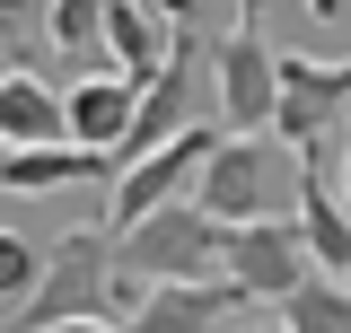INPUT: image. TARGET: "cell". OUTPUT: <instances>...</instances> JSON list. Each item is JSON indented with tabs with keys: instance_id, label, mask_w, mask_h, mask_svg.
I'll use <instances>...</instances> for the list:
<instances>
[{
	"instance_id": "cell-1",
	"label": "cell",
	"mask_w": 351,
	"mask_h": 333,
	"mask_svg": "<svg viewBox=\"0 0 351 333\" xmlns=\"http://www.w3.org/2000/svg\"><path fill=\"white\" fill-rule=\"evenodd\" d=\"M132 307H141V281L114 263V237L106 228H71L62 246H44V281L9 333H53V325H80V316H114L123 325Z\"/></svg>"
},
{
	"instance_id": "cell-20",
	"label": "cell",
	"mask_w": 351,
	"mask_h": 333,
	"mask_svg": "<svg viewBox=\"0 0 351 333\" xmlns=\"http://www.w3.org/2000/svg\"><path fill=\"white\" fill-rule=\"evenodd\" d=\"M307 18H325V27H334V18H351V0H307Z\"/></svg>"
},
{
	"instance_id": "cell-14",
	"label": "cell",
	"mask_w": 351,
	"mask_h": 333,
	"mask_svg": "<svg viewBox=\"0 0 351 333\" xmlns=\"http://www.w3.org/2000/svg\"><path fill=\"white\" fill-rule=\"evenodd\" d=\"M281 325H290V333H351V281L307 272L299 290L281 298Z\"/></svg>"
},
{
	"instance_id": "cell-12",
	"label": "cell",
	"mask_w": 351,
	"mask_h": 333,
	"mask_svg": "<svg viewBox=\"0 0 351 333\" xmlns=\"http://www.w3.org/2000/svg\"><path fill=\"white\" fill-rule=\"evenodd\" d=\"M97 175H114V158H97L80 140H44V149H9V175L0 193H80Z\"/></svg>"
},
{
	"instance_id": "cell-18",
	"label": "cell",
	"mask_w": 351,
	"mask_h": 333,
	"mask_svg": "<svg viewBox=\"0 0 351 333\" xmlns=\"http://www.w3.org/2000/svg\"><path fill=\"white\" fill-rule=\"evenodd\" d=\"M149 9H158L167 27H202V18H211V0H149Z\"/></svg>"
},
{
	"instance_id": "cell-2",
	"label": "cell",
	"mask_w": 351,
	"mask_h": 333,
	"mask_svg": "<svg viewBox=\"0 0 351 333\" xmlns=\"http://www.w3.org/2000/svg\"><path fill=\"white\" fill-rule=\"evenodd\" d=\"M219 246H228V228L202 202H167V210H149L141 228L114 237V263L141 290H158V281H219Z\"/></svg>"
},
{
	"instance_id": "cell-6",
	"label": "cell",
	"mask_w": 351,
	"mask_h": 333,
	"mask_svg": "<svg viewBox=\"0 0 351 333\" xmlns=\"http://www.w3.org/2000/svg\"><path fill=\"white\" fill-rule=\"evenodd\" d=\"M351 132V62H325V53H281V106H272V132L290 149H325V132Z\"/></svg>"
},
{
	"instance_id": "cell-21",
	"label": "cell",
	"mask_w": 351,
	"mask_h": 333,
	"mask_svg": "<svg viewBox=\"0 0 351 333\" xmlns=\"http://www.w3.org/2000/svg\"><path fill=\"white\" fill-rule=\"evenodd\" d=\"M334 193L351 202V140H343V166H334Z\"/></svg>"
},
{
	"instance_id": "cell-4",
	"label": "cell",
	"mask_w": 351,
	"mask_h": 333,
	"mask_svg": "<svg viewBox=\"0 0 351 333\" xmlns=\"http://www.w3.org/2000/svg\"><path fill=\"white\" fill-rule=\"evenodd\" d=\"M263 9L272 0H237V27L211 44V97L228 132H272V106H281V53L263 44Z\"/></svg>"
},
{
	"instance_id": "cell-7",
	"label": "cell",
	"mask_w": 351,
	"mask_h": 333,
	"mask_svg": "<svg viewBox=\"0 0 351 333\" xmlns=\"http://www.w3.org/2000/svg\"><path fill=\"white\" fill-rule=\"evenodd\" d=\"M193 202L211 210L219 228L272 219V202H281V158H272V140H255V132H228V140L211 149V166H202V184H193Z\"/></svg>"
},
{
	"instance_id": "cell-15",
	"label": "cell",
	"mask_w": 351,
	"mask_h": 333,
	"mask_svg": "<svg viewBox=\"0 0 351 333\" xmlns=\"http://www.w3.org/2000/svg\"><path fill=\"white\" fill-rule=\"evenodd\" d=\"M44 36H53V53H71L88 71H114L106 62V0H53L44 9Z\"/></svg>"
},
{
	"instance_id": "cell-10",
	"label": "cell",
	"mask_w": 351,
	"mask_h": 333,
	"mask_svg": "<svg viewBox=\"0 0 351 333\" xmlns=\"http://www.w3.org/2000/svg\"><path fill=\"white\" fill-rule=\"evenodd\" d=\"M237 307H246V298L228 290V281H158V290H141V307L123 316V333H219Z\"/></svg>"
},
{
	"instance_id": "cell-24",
	"label": "cell",
	"mask_w": 351,
	"mask_h": 333,
	"mask_svg": "<svg viewBox=\"0 0 351 333\" xmlns=\"http://www.w3.org/2000/svg\"><path fill=\"white\" fill-rule=\"evenodd\" d=\"M0 175H9V149H0Z\"/></svg>"
},
{
	"instance_id": "cell-19",
	"label": "cell",
	"mask_w": 351,
	"mask_h": 333,
	"mask_svg": "<svg viewBox=\"0 0 351 333\" xmlns=\"http://www.w3.org/2000/svg\"><path fill=\"white\" fill-rule=\"evenodd\" d=\"M53 333H123L114 316H80V325H53Z\"/></svg>"
},
{
	"instance_id": "cell-11",
	"label": "cell",
	"mask_w": 351,
	"mask_h": 333,
	"mask_svg": "<svg viewBox=\"0 0 351 333\" xmlns=\"http://www.w3.org/2000/svg\"><path fill=\"white\" fill-rule=\"evenodd\" d=\"M167 53H176V27L149 9V0H106V62H114L132 88L158 79V71H167Z\"/></svg>"
},
{
	"instance_id": "cell-3",
	"label": "cell",
	"mask_w": 351,
	"mask_h": 333,
	"mask_svg": "<svg viewBox=\"0 0 351 333\" xmlns=\"http://www.w3.org/2000/svg\"><path fill=\"white\" fill-rule=\"evenodd\" d=\"M219 149V123H193V132H176V140H158L149 158H132L114 166V184H106V237H123V228H141L149 210H167V202H193V184H202V166H211Z\"/></svg>"
},
{
	"instance_id": "cell-17",
	"label": "cell",
	"mask_w": 351,
	"mask_h": 333,
	"mask_svg": "<svg viewBox=\"0 0 351 333\" xmlns=\"http://www.w3.org/2000/svg\"><path fill=\"white\" fill-rule=\"evenodd\" d=\"M44 9H53V0H0V44L18 53V44H27V36L44 27Z\"/></svg>"
},
{
	"instance_id": "cell-9",
	"label": "cell",
	"mask_w": 351,
	"mask_h": 333,
	"mask_svg": "<svg viewBox=\"0 0 351 333\" xmlns=\"http://www.w3.org/2000/svg\"><path fill=\"white\" fill-rule=\"evenodd\" d=\"M290 219H299L307 263L343 281V272H351V202L334 193V175H325V158H316V149L299 158V210H290Z\"/></svg>"
},
{
	"instance_id": "cell-13",
	"label": "cell",
	"mask_w": 351,
	"mask_h": 333,
	"mask_svg": "<svg viewBox=\"0 0 351 333\" xmlns=\"http://www.w3.org/2000/svg\"><path fill=\"white\" fill-rule=\"evenodd\" d=\"M44 140H71L62 132V97L36 71H0V149H44Z\"/></svg>"
},
{
	"instance_id": "cell-8",
	"label": "cell",
	"mask_w": 351,
	"mask_h": 333,
	"mask_svg": "<svg viewBox=\"0 0 351 333\" xmlns=\"http://www.w3.org/2000/svg\"><path fill=\"white\" fill-rule=\"evenodd\" d=\"M132 106H141V88H132L123 71H88V79L62 97V132H71L80 149H97V158H123Z\"/></svg>"
},
{
	"instance_id": "cell-22",
	"label": "cell",
	"mask_w": 351,
	"mask_h": 333,
	"mask_svg": "<svg viewBox=\"0 0 351 333\" xmlns=\"http://www.w3.org/2000/svg\"><path fill=\"white\" fill-rule=\"evenodd\" d=\"M246 333H290V325H246Z\"/></svg>"
},
{
	"instance_id": "cell-5",
	"label": "cell",
	"mask_w": 351,
	"mask_h": 333,
	"mask_svg": "<svg viewBox=\"0 0 351 333\" xmlns=\"http://www.w3.org/2000/svg\"><path fill=\"white\" fill-rule=\"evenodd\" d=\"M307 272V246H299V219L290 210H272V219H246V228H228V246H219V281L237 298H263V307H281V298L299 290Z\"/></svg>"
},
{
	"instance_id": "cell-25",
	"label": "cell",
	"mask_w": 351,
	"mask_h": 333,
	"mask_svg": "<svg viewBox=\"0 0 351 333\" xmlns=\"http://www.w3.org/2000/svg\"><path fill=\"white\" fill-rule=\"evenodd\" d=\"M0 325H9V307H0Z\"/></svg>"
},
{
	"instance_id": "cell-16",
	"label": "cell",
	"mask_w": 351,
	"mask_h": 333,
	"mask_svg": "<svg viewBox=\"0 0 351 333\" xmlns=\"http://www.w3.org/2000/svg\"><path fill=\"white\" fill-rule=\"evenodd\" d=\"M44 281V246H27L18 228H0V307H9V325L27 316V298Z\"/></svg>"
},
{
	"instance_id": "cell-23",
	"label": "cell",
	"mask_w": 351,
	"mask_h": 333,
	"mask_svg": "<svg viewBox=\"0 0 351 333\" xmlns=\"http://www.w3.org/2000/svg\"><path fill=\"white\" fill-rule=\"evenodd\" d=\"M0 71H18V62H9V44H0Z\"/></svg>"
},
{
	"instance_id": "cell-26",
	"label": "cell",
	"mask_w": 351,
	"mask_h": 333,
	"mask_svg": "<svg viewBox=\"0 0 351 333\" xmlns=\"http://www.w3.org/2000/svg\"><path fill=\"white\" fill-rule=\"evenodd\" d=\"M343 281H351V272H343Z\"/></svg>"
}]
</instances>
